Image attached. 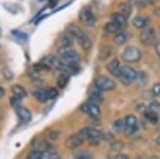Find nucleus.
Masks as SVG:
<instances>
[{
  "mask_svg": "<svg viewBox=\"0 0 160 159\" xmlns=\"http://www.w3.org/2000/svg\"><path fill=\"white\" fill-rule=\"evenodd\" d=\"M68 31L69 34L72 35L74 38H76L79 42V44L81 45V47L84 50H90L92 47V40L88 35L82 31L81 29L76 25H69L68 28Z\"/></svg>",
  "mask_w": 160,
  "mask_h": 159,
  "instance_id": "f257e3e1",
  "label": "nucleus"
},
{
  "mask_svg": "<svg viewBox=\"0 0 160 159\" xmlns=\"http://www.w3.org/2000/svg\"><path fill=\"white\" fill-rule=\"evenodd\" d=\"M79 134L83 137L84 140L89 141L92 144H98L99 141L102 140L104 132L93 127H84L79 132Z\"/></svg>",
  "mask_w": 160,
  "mask_h": 159,
  "instance_id": "f03ea898",
  "label": "nucleus"
},
{
  "mask_svg": "<svg viewBox=\"0 0 160 159\" xmlns=\"http://www.w3.org/2000/svg\"><path fill=\"white\" fill-rule=\"evenodd\" d=\"M138 75L139 74L137 73V71L135 68L130 67V66H128V65H125V66H123L122 71H121L120 79L123 84L129 86L131 82H133V81L138 78Z\"/></svg>",
  "mask_w": 160,
  "mask_h": 159,
  "instance_id": "7ed1b4c3",
  "label": "nucleus"
},
{
  "mask_svg": "<svg viewBox=\"0 0 160 159\" xmlns=\"http://www.w3.org/2000/svg\"><path fill=\"white\" fill-rule=\"evenodd\" d=\"M142 57L141 51L139 50V48L135 47V46H129V47L125 48V50L123 51L122 58L124 61L128 63H135L138 62Z\"/></svg>",
  "mask_w": 160,
  "mask_h": 159,
  "instance_id": "20e7f679",
  "label": "nucleus"
},
{
  "mask_svg": "<svg viewBox=\"0 0 160 159\" xmlns=\"http://www.w3.org/2000/svg\"><path fill=\"white\" fill-rule=\"evenodd\" d=\"M59 55H60L62 60L68 63H79L81 60L79 53L76 50L71 49V48H60Z\"/></svg>",
  "mask_w": 160,
  "mask_h": 159,
  "instance_id": "39448f33",
  "label": "nucleus"
},
{
  "mask_svg": "<svg viewBox=\"0 0 160 159\" xmlns=\"http://www.w3.org/2000/svg\"><path fill=\"white\" fill-rule=\"evenodd\" d=\"M79 19L86 26H88V27H92V26H94L95 22H96V18H95L92 10L90 9L89 7H84L80 10Z\"/></svg>",
  "mask_w": 160,
  "mask_h": 159,
  "instance_id": "423d86ee",
  "label": "nucleus"
},
{
  "mask_svg": "<svg viewBox=\"0 0 160 159\" xmlns=\"http://www.w3.org/2000/svg\"><path fill=\"white\" fill-rule=\"evenodd\" d=\"M80 109H81L84 113L90 115L91 117H94V119H98L100 117V113H102L98 105L94 104V102H92L90 101L87 102H83V104L81 105V107H80Z\"/></svg>",
  "mask_w": 160,
  "mask_h": 159,
  "instance_id": "0eeeda50",
  "label": "nucleus"
},
{
  "mask_svg": "<svg viewBox=\"0 0 160 159\" xmlns=\"http://www.w3.org/2000/svg\"><path fill=\"white\" fill-rule=\"evenodd\" d=\"M95 86L102 91H111L115 88V82L107 76H100L95 81Z\"/></svg>",
  "mask_w": 160,
  "mask_h": 159,
  "instance_id": "6e6552de",
  "label": "nucleus"
},
{
  "mask_svg": "<svg viewBox=\"0 0 160 159\" xmlns=\"http://www.w3.org/2000/svg\"><path fill=\"white\" fill-rule=\"evenodd\" d=\"M84 142V139L81 135L79 134H74L71 135L68 139L65 140V147L69 148V150H76L81 147Z\"/></svg>",
  "mask_w": 160,
  "mask_h": 159,
  "instance_id": "1a4fd4ad",
  "label": "nucleus"
},
{
  "mask_svg": "<svg viewBox=\"0 0 160 159\" xmlns=\"http://www.w3.org/2000/svg\"><path fill=\"white\" fill-rule=\"evenodd\" d=\"M155 40H156V33H155L154 29L152 28L143 29V31L140 34V41L142 44L145 46H152L155 43Z\"/></svg>",
  "mask_w": 160,
  "mask_h": 159,
  "instance_id": "9d476101",
  "label": "nucleus"
},
{
  "mask_svg": "<svg viewBox=\"0 0 160 159\" xmlns=\"http://www.w3.org/2000/svg\"><path fill=\"white\" fill-rule=\"evenodd\" d=\"M89 99H90V102H94V104H96V105L104 102V94H102V91L97 88L95 84L89 89Z\"/></svg>",
  "mask_w": 160,
  "mask_h": 159,
  "instance_id": "9b49d317",
  "label": "nucleus"
},
{
  "mask_svg": "<svg viewBox=\"0 0 160 159\" xmlns=\"http://www.w3.org/2000/svg\"><path fill=\"white\" fill-rule=\"evenodd\" d=\"M125 123H126V130L125 132L128 135L133 134L138 128V121H137V117L135 115L129 114L125 117Z\"/></svg>",
  "mask_w": 160,
  "mask_h": 159,
  "instance_id": "f8f14e48",
  "label": "nucleus"
},
{
  "mask_svg": "<svg viewBox=\"0 0 160 159\" xmlns=\"http://www.w3.org/2000/svg\"><path fill=\"white\" fill-rule=\"evenodd\" d=\"M107 70L113 77H115V78H120L122 67H121L120 62H118V60H117V59H114V60L110 61V62L108 63Z\"/></svg>",
  "mask_w": 160,
  "mask_h": 159,
  "instance_id": "ddd939ff",
  "label": "nucleus"
},
{
  "mask_svg": "<svg viewBox=\"0 0 160 159\" xmlns=\"http://www.w3.org/2000/svg\"><path fill=\"white\" fill-rule=\"evenodd\" d=\"M16 114L22 123H28L29 121H31V117H32L30 110L22 106H19L16 108Z\"/></svg>",
  "mask_w": 160,
  "mask_h": 159,
  "instance_id": "4468645a",
  "label": "nucleus"
},
{
  "mask_svg": "<svg viewBox=\"0 0 160 159\" xmlns=\"http://www.w3.org/2000/svg\"><path fill=\"white\" fill-rule=\"evenodd\" d=\"M111 18H112V22H117L118 25H120L121 28H125L126 26H127V17L124 16L122 13H120V12L112 13Z\"/></svg>",
  "mask_w": 160,
  "mask_h": 159,
  "instance_id": "2eb2a0df",
  "label": "nucleus"
},
{
  "mask_svg": "<svg viewBox=\"0 0 160 159\" xmlns=\"http://www.w3.org/2000/svg\"><path fill=\"white\" fill-rule=\"evenodd\" d=\"M149 20L148 17L145 16H136L135 18L132 19V25L135 26L136 28H138V29H144V28L146 27V26L148 25Z\"/></svg>",
  "mask_w": 160,
  "mask_h": 159,
  "instance_id": "dca6fc26",
  "label": "nucleus"
},
{
  "mask_svg": "<svg viewBox=\"0 0 160 159\" xmlns=\"http://www.w3.org/2000/svg\"><path fill=\"white\" fill-rule=\"evenodd\" d=\"M32 147L34 150L40 151V152H42V153L45 152V151H47V150H49V148H51L49 143H48L47 141L43 140V139H40V140L35 141V142H33Z\"/></svg>",
  "mask_w": 160,
  "mask_h": 159,
  "instance_id": "f3484780",
  "label": "nucleus"
},
{
  "mask_svg": "<svg viewBox=\"0 0 160 159\" xmlns=\"http://www.w3.org/2000/svg\"><path fill=\"white\" fill-rule=\"evenodd\" d=\"M129 40V34H128L126 31H120L118 32L117 34L113 37V41L117 45H123L125 44L127 41Z\"/></svg>",
  "mask_w": 160,
  "mask_h": 159,
  "instance_id": "a211bd4d",
  "label": "nucleus"
},
{
  "mask_svg": "<svg viewBox=\"0 0 160 159\" xmlns=\"http://www.w3.org/2000/svg\"><path fill=\"white\" fill-rule=\"evenodd\" d=\"M118 10H120V13H122L125 17H129L131 12H132V6H131L130 2H122L118 6Z\"/></svg>",
  "mask_w": 160,
  "mask_h": 159,
  "instance_id": "6ab92c4d",
  "label": "nucleus"
},
{
  "mask_svg": "<svg viewBox=\"0 0 160 159\" xmlns=\"http://www.w3.org/2000/svg\"><path fill=\"white\" fill-rule=\"evenodd\" d=\"M33 95H34L35 99L38 101L40 102H46L48 101L47 97V89H38L33 92Z\"/></svg>",
  "mask_w": 160,
  "mask_h": 159,
  "instance_id": "aec40b11",
  "label": "nucleus"
},
{
  "mask_svg": "<svg viewBox=\"0 0 160 159\" xmlns=\"http://www.w3.org/2000/svg\"><path fill=\"white\" fill-rule=\"evenodd\" d=\"M121 29H122L121 26L118 25L117 22H109L104 26V30H105V32H107V33H114V34H117Z\"/></svg>",
  "mask_w": 160,
  "mask_h": 159,
  "instance_id": "412c9836",
  "label": "nucleus"
},
{
  "mask_svg": "<svg viewBox=\"0 0 160 159\" xmlns=\"http://www.w3.org/2000/svg\"><path fill=\"white\" fill-rule=\"evenodd\" d=\"M12 92L15 96L19 97V98H25L27 96V91L25 90L24 87L19 86V84H15V86L12 87Z\"/></svg>",
  "mask_w": 160,
  "mask_h": 159,
  "instance_id": "4be33fe9",
  "label": "nucleus"
},
{
  "mask_svg": "<svg viewBox=\"0 0 160 159\" xmlns=\"http://www.w3.org/2000/svg\"><path fill=\"white\" fill-rule=\"evenodd\" d=\"M62 48H71L72 46L74 44V41H73V37L71 34H64L63 37H61L60 40Z\"/></svg>",
  "mask_w": 160,
  "mask_h": 159,
  "instance_id": "5701e85b",
  "label": "nucleus"
},
{
  "mask_svg": "<svg viewBox=\"0 0 160 159\" xmlns=\"http://www.w3.org/2000/svg\"><path fill=\"white\" fill-rule=\"evenodd\" d=\"M68 81H69V75L62 72L60 75L58 76V80H57V82H58V86L60 87L61 89H64L66 86H68Z\"/></svg>",
  "mask_w": 160,
  "mask_h": 159,
  "instance_id": "b1692460",
  "label": "nucleus"
},
{
  "mask_svg": "<svg viewBox=\"0 0 160 159\" xmlns=\"http://www.w3.org/2000/svg\"><path fill=\"white\" fill-rule=\"evenodd\" d=\"M60 158L61 157L59 155V153L55 150H51V148L42 153V159H60Z\"/></svg>",
  "mask_w": 160,
  "mask_h": 159,
  "instance_id": "393cba45",
  "label": "nucleus"
},
{
  "mask_svg": "<svg viewBox=\"0 0 160 159\" xmlns=\"http://www.w3.org/2000/svg\"><path fill=\"white\" fill-rule=\"evenodd\" d=\"M113 129L117 132H124L126 130V123L125 120H118L113 123Z\"/></svg>",
  "mask_w": 160,
  "mask_h": 159,
  "instance_id": "a878e982",
  "label": "nucleus"
},
{
  "mask_svg": "<svg viewBox=\"0 0 160 159\" xmlns=\"http://www.w3.org/2000/svg\"><path fill=\"white\" fill-rule=\"evenodd\" d=\"M145 115V117L151 123H153V124H156V123H158L159 121V117H158V113H156V112L152 111V110L148 109V111L144 113Z\"/></svg>",
  "mask_w": 160,
  "mask_h": 159,
  "instance_id": "bb28decb",
  "label": "nucleus"
},
{
  "mask_svg": "<svg viewBox=\"0 0 160 159\" xmlns=\"http://www.w3.org/2000/svg\"><path fill=\"white\" fill-rule=\"evenodd\" d=\"M111 51H112V49H111L110 46H105V47H102L99 53V60L104 61L106 59L109 58L111 55Z\"/></svg>",
  "mask_w": 160,
  "mask_h": 159,
  "instance_id": "cd10ccee",
  "label": "nucleus"
},
{
  "mask_svg": "<svg viewBox=\"0 0 160 159\" xmlns=\"http://www.w3.org/2000/svg\"><path fill=\"white\" fill-rule=\"evenodd\" d=\"M130 3L132 7H137V9H144L148 6L146 0H130Z\"/></svg>",
  "mask_w": 160,
  "mask_h": 159,
  "instance_id": "c85d7f7f",
  "label": "nucleus"
},
{
  "mask_svg": "<svg viewBox=\"0 0 160 159\" xmlns=\"http://www.w3.org/2000/svg\"><path fill=\"white\" fill-rule=\"evenodd\" d=\"M123 148V143L118 140H114L113 142L110 143V150L112 152H120Z\"/></svg>",
  "mask_w": 160,
  "mask_h": 159,
  "instance_id": "c756f323",
  "label": "nucleus"
},
{
  "mask_svg": "<svg viewBox=\"0 0 160 159\" xmlns=\"http://www.w3.org/2000/svg\"><path fill=\"white\" fill-rule=\"evenodd\" d=\"M59 95V91L56 88H49L47 89V97H48V101H51V99H55L57 98Z\"/></svg>",
  "mask_w": 160,
  "mask_h": 159,
  "instance_id": "7c9ffc66",
  "label": "nucleus"
},
{
  "mask_svg": "<svg viewBox=\"0 0 160 159\" xmlns=\"http://www.w3.org/2000/svg\"><path fill=\"white\" fill-rule=\"evenodd\" d=\"M27 159H42V152L37 150H33L28 154Z\"/></svg>",
  "mask_w": 160,
  "mask_h": 159,
  "instance_id": "2f4dec72",
  "label": "nucleus"
},
{
  "mask_svg": "<svg viewBox=\"0 0 160 159\" xmlns=\"http://www.w3.org/2000/svg\"><path fill=\"white\" fill-rule=\"evenodd\" d=\"M76 159H92V154L87 151H82L76 155Z\"/></svg>",
  "mask_w": 160,
  "mask_h": 159,
  "instance_id": "473e14b6",
  "label": "nucleus"
},
{
  "mask_svg": "<svg viewBox=\"0 0 160 159\" xmlns=\"http://www.w3.org/2000/svg\"><path fill=\"white\" fill-rule=\"evenodd\" d=\"M148 109L152 110V111H154V112H156V113H159L160 112V102H152V104L149 105Z\"/></svg>",
  "mask_w": 160,
  "mask_h": 159,
  "instance_id": "72a5a7b5",
  "label": "nucleus"
},
{
  "mask_svg": "<svg viewBox=\"0 0 160 159\" xmlns=\"http://www.w3.org/2000/svg\"><path fill=\"white\" fill-rule=\"evenodd\" d=\"M20 99H22V98H19V97L13 95V96L11 97V101H10V104H11V106H12V107H14V108L16 109L17 107H19Z\"/></svg>",
  "mask_w": 160,
  "mask_h": 159,
  "instance_id": "f704fd0d",
  "label": "nucleus"
},
{
  "mask_svg": "<svg viewBox=\"0 0 160 159\" xmlns=\"http://www.w3.org/2000/svg\"><path fill=\"white\" fill-rule=\"evenodd\" d=\"M152 91H153V94L156 96H160V83H156L154 84L153 89H152Z\"/></svg>",
  "mask_w": 160,
  "mask_h": 159,
  "instance_id": "c9c22d12",
  "label": "nucleus"
},
{
  "mask_svg": "<svg viewBox=\"0 0 160 159\" xmlns=\"http://www.w3.org/2000/svg\"><path fill=\"white\" fill-rule=\"evenodd\" d=\"M13 33H14V34L16 35V37H18L19 38L22 37V40H24V41L27 40V34H25L24 32H19V31H17V30H15V31L13 32Z\"/></svg>",
  "mask_w": 160,
  "mask_h": 159,
  "instance_id": "e433bc0d",
  "label": "nucleus"
},
{
  "mask_svg": "<svg viewBox=\"0 0 160 159\" xmlns=\"http://www.w3.org/2000/svg\"><path fill=\"white\" fill-rule=\"evenodd\" d=\"M61 136L60 134V132H51L50 134H49V137L51 138L52 140H56V139H58L59 137Z\"/></svg>",
  "mask_w": 160,
  "mask_h": 159,
  "instance_id": "4c0bfd02",
  "label": "nucleus"
},
{
  "mask_svg": "<svg viewBox=\"0 0 160 159\" xmlns=\"http://www.w3.org/2000/svg\"><path fill=\"white\" fill-rule=\"evenodd\" d=\"M148 108H146L144 105H139V106H138V111L141 112V113H145V112L148 111Z\"/></svg>",
  "mask_w": 160,
  "mask_h": 159,
  "instance_id": "58836bf2",
  "label": "nucleus"
},
{
  "mask_svg": "<svg viewBox=\"0 0 160 159\" xmlns=\"http://www.w3.org/2000/svg\"><path fill=\"white\" fill-rule=\"evenodd\" d=\"M3 76L6 77L7 79H11V78H13V73L11 71H4V73H3Z\"/></svg>",
  "mask_w": 160,
  "mask_h": 159,
  "instance_id": "ea45409f",
  "label": "nucleus"
},
{
  "mask_svg": "<svg viewBox=\"0 0 160 159\" xmlns=\"http://www.w3.org/2000/svg\"><path fill=\"white\" fill-rule=\"evenodd\" d=\"M155 51H156L157 56L160 57V41H158V43L155 45Z\"/></svg>",
  "mask_w": 160,
  "mask_h": 159,
  "instance_id": "a19ab883",
  "label": "nucleus"
},
{
  "mask_svg": "<svg viewBox=\"0 0 160 159\" xmlns=\"http://www.w3.org/2000/svg\"><path fill=\"white\" fill-rule=\"evenodd\" d=\"M57 3H58V0H49L48 1V6L50 7H55Z\"/></svg>",
  "mask_w": 160,
  "mask_h": 159,
  "instance_id": "79ce46f5",
  "label": "nucleus"
},
{
  "mask_svg": "<svg viewBox=\"0 0 160 159\" xmlns=\"http://www.w3.org/2000/svg\"><path fill=\"white\" fill-rule=\"evenodd\" d=\"M114 159H129V157L126 155H123V154H118V155L115 156Z\"/></svg>",
  "mask_w": 160,
  "mask_h": 159,
  "instance_id": "37998d69",
  "label": "nucleus"
},
{
  "mask_svg": "<svg viewBox=\"0 0 160 159\" xmlns=\"http://www.w3.org/2000/svg\"><path fill=\"white\" fill-rule=\"evenodd\" d=\"M4 94H6V91H4V89L2 88V87H0V99H1L2 97L4 96Z\"/></svg>",
  "mask_w": 160,
  "mask_h": 159,
  "instance_id": "c03bdc74",
  "label": "nucleus"
},
{
  "mask_svg": "<svg viewBox=\"0 0 160 159\" xmlns=\"http://www.w3.org/2000/svg\"><path fill=\"white\" fill-rule=\"evenodd\" d=\"M154 13H155V15H156V16H160V7H159V9L155 10Z\"/></svg>",
  "mask_w": 160,
  "mask_h": 159,
  "instance_id": "a18cd8bd",
  "label": "nucleus"
},
{
  "mask_svg": "<svg viewBox=\"0 0 160 159\" xmlns=\"http://www.w3.org/2000/svg\"><path fill=\"white\" fill-rule=\"evenodd\" d=\"M148 159H158V158H157L156 156H151V157H149Z\"/></svg>",
  "mask_w": 160,
  "mask_h": 159,
  "instance_id": "49530a36",
  "label": "nucleus"
},
{
  "mask_svg": "<svg viewBox=\"0 0 160 159\" xmlns=\"http://www.w3.org/2000/svg\"><path fill=\"white\" fill-rule=\"evenodd\" d=\"M2 114H3V113H2V110H1V109H0V120H1V119H2Z\"/></svg>",
  "mask_w": 160,
  "mask_h": 159,
  "instance_id": "de8ad7c7",
  "label": "nucleus"
},
{
  "mask_svg": "<svg viewBox=\"0 0 160 159\" xmlns=\"http://www.w3.org/2000/svg\"><path fill=\"white\" fill-rule=\"evenodd\" d=\"M148 1L149 2V3H153V2H155L156 0H148Z\"/></svg>",
  "mask_w": 160,
  "mask_h": 159,
  "instance_id": "09e8293b",
  "label": "nucleus"
},
{
  "mask_svg": "<svg viewBox=\"0 0 160 159\" xmlns=\"http://www.w3.org/2000/svg\"><path fill=\"white\" fill-rule=\"evenodd\" d=\"M157 143H158V144L160 145V137L158 138V139H157Z\"/></svg>",
  "mask_w": 160,
  "mask_h": 159,
  "instance_id": "8fccbe9b",
  "label": "nucleus"
},
{
  "mask_svg": "<svg viewBox=\"0 0 160 159\" xmlns=\"http://www.w3.org/2000/svg\"><path fill=\"white\" fill-rule=\"evenodd\" d=\"M136 159H143V158H142V157H138V158H136Z\"/></svg>",
  "mask_w": 160,
  "mask_h": 159,
  "instance_id": "3c124183",
  "label": "nucleus"
},
{
  "mask_svg": "<svg viewBox=\"0 0 160 159\" xmlns=\"http://www.w3.org/2000/svg\"><path fill=\"white\" fill-rule=\"evenodd\" d=\"M159 33H160V28H159Z\"/></svg>",
  "mask_w": 160,
  "mask_h": 159,
  "instance_id": "603ef678",
  "label": "nucleus"
},
{
  "mask_svg": "<svg viewBox=\"0 0 160 159\" xmlns=\"http://www.w3.org/2000/svg\"><path fill=\"white\" fill-rule=\"evenodd\" d=\"M0 34H1V31H0Z\"/></svg>",
  "mask_w": 160,
  "mask_h": 159,
  "instance_id": "864d4df0",
  "label": "nucleus"
}]
</instances>
